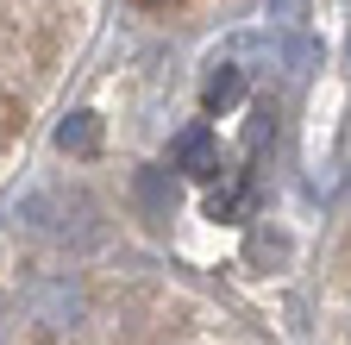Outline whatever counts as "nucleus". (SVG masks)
I'll list each match as a JSON object with an SVG mask.
<instances>
[{"instance_id": "5", "label": "nucleus", "mask_w": 351, "mask_h": 345, "mask_svg": "<svg viewBox=\"0 0 351 345\" xmlns=\"http://www.w3.org/2000/svg\"><path fill=\"white\" fill-rule=\"evenodd\" d=\"M239 95H245V75L232 63H213V75L201 82V107L207 113H226V107H239Z\"/></svg>"}, {"instance_id": "9", "label": "nucleus", "mask_w": 351, "mask_h": 345, "mask_svg": "<svg viewBox=\"0 0 351 345\" xmlns=\"http://www.w3.org/2000/svg\"><path fill=\"white\" fill-rule=\"evenodd\" d=\"M138 7H176V0H138Z\"/></svg>"}, {"instance_id": "1", "label": "nucleus", "mask_w": 351, "mask_h": 345, "mask_svg": "<svg viewBox=\"0 0 351 345\" xmlns=\"http://www.w3.org/2000/svg\"><path fill=\"white\" fill-rule=\"evenodd\" d=\"M25 314H32L44 333H75V326L88 320V283L69 276V270L32 276V283H25Z\"/></svg>"}, {"instance_id": "3", "label": "nucleus", "mask_w": 351, "mask_h": 345, "mask_svg": "<svg viewBox=\"0 0 351 345\" xmlns=\"http://www.w3.org/2000/svg\"><path fill=\"white\" fill-rule=\"evenodd\" d=\"M169 169H189V176H219V139L207 132V126H189V132L169 145Z\"/></svg>"}, {"instance_id": "7", "label": "nucleus", "mask_w": 351, "mask_h": 345, "mask_svg": "<svg viewBox=\"0 0 351 345\" xmlns=\"http://www.w3.org/2000/svg\"><path fill=\"white\" fill-rule=\"evenodd\" d=\"M245 257H251L257 270H282V264H289V233L257 226V233H251V245H245Z\"/></svg>"}, {"instance_id": "8", "label": "nucleus", "mask_w": 351, "mask_h": 345, "mask_svg": "<svg viewBox=\"0 0 351 345\" xmlns=\"http://www.w3.org/2000/svg\"><path fill=\"white\" fill-rule=\"evenodd\" d=\"M282 63H289V75H314L320 69V45H314V38H289V45H282Z\"/></svg>"}, {"instance_id": "4", "label": "nucleus", "mask_w": 351, "mask_h": 345, "mask_svg": "<svg viewBox=\"0 0 351 345\" xmlns=\"http://www.w3.org/2000/svg\"><path fill=\"white\" fill-rule=\"evenodd\" d=\"M57 151H63V157H95V151H101V119H95V113H69V119L57 126Z\"/></svg>"}, {"instance_id": "6", "label": "nucleus", "mask_w": 351, "mask_h": 345, "mask_svg": "<svg viewBox=\"0 0 351 345\" xmlns=\"http://www.w3.org/2000/svg\"><path fill=\"white\" fill-rule=\"evenodd\" d=\"M245 207H251V176H245V169H226V182L207 195V213H213V220H239Z\"/></svg>"}, {"instance_id": "2", "label": "nucleus", "mask_w": 351, "mask_h": 345, "mask_svg": "<svg viewBox=\"0 0 351 345\" xmlns=\"http://www.w3.org/2000/svg\"><path fill=\"white\" fill-rule=\"evenodd\" d=\"M132 201H138V213L151 226H163L169 213H176V176L163 163H151V169H138V176H132Z\"/></svg>"}]
</instances>
